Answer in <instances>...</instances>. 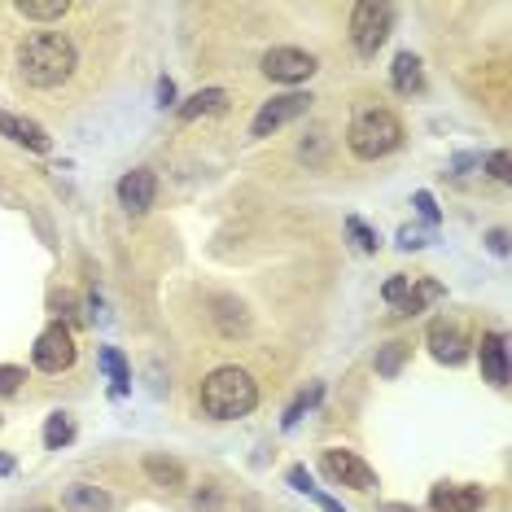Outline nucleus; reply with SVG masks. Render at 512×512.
Returning <instances> with one entry per match:
<instances>
[{
    "label": "nucleus",
    "instance_id": "f257e3e1",
    "mask_svg": "<svg viewBox=\"0 0 512 512\" xmlns=\"http://www.w3.org/2000/svg\"><path fill=\"white\" fill-rule=\"evenodd\" d=\"M110 9L101 5H75V14L53 27H31L14 40L9 49V79L27 97H44L49 106H71V101L88 97L97 88L101 62H110V53L101 49L110 31H97V22Z\"/></svg>",
    "mask_w": 512,
    "mask_h": 512
},
{
    "label": "nucleus",
    "instance_id": "f03ea898",
    "mask_svg": "<svg viewBox=\"0 0 512 512\" xmlns=\"http://www.w3.org/2000/svg\"><path fill=\"white\" fill-rule=\"evenodd\" d=\"M399 145H403V119L390 106H377V101L355 106L351 123H346V149H351L359 162H377V158L394 154Z\"/></svg>",
    "mask_w": 512,
    "mask_h": 512
},
{
    "label": "nucleus",
    "instance_id": "7ed1b4c3",
    "mask_svg": "<svg viewBox=\"0 0 512 512\" xmlns=\"http://www.w3.org/2000/svg\"><path fill=\"white\" fill-rule=\"evenodd\" d=\"M254 407H259V381H254L246 368L224 364L202 381V412L211 416V421H241Z\"/></svg>",
    "mask_w": 512,
    "mask_h": 512
},
{
    "label": "nucleus",
    "instance_id": "20e7f679",
    "mask_svg": "<svg viewBox=\"0 0 512 512\" xmlns=\"http://www.w3.org/2000/svg\"><path fill=\"white\" fill-rule=\"evenodd\" d=\"M394 27V5L386 0H359L351 9V44L359 57H377V49L390 40Z\"/></svg>",
    "mask_w": 512,
    "mask_h": 512
},
{
    "label": "nucleus",
    "instance_id": "39448f33",
    "mask_svg": "<svg viewBox=\"0 0 512 512\" xmlns=\"http://www.w3.org/2000/svg\"><path fill=\"white\" fill-rule=\"evenodd\" d=\"M320 473L337 486H351V491H377V469L368 460H359L355 451H342V447H329L320 451Z\"/></svg>",
    "mask_w": 512,
    "mask_h": 512
},
{
    "label": "nucleus",
    "instance_id": "423d86ee",
    "mask_svg": "<svg viewBox=\"0 0 512 512\" xmlns=\"http://www.w3.org/2000/svg\"><path fill=\"white\" fill-rule=\"evenodd\" d=\"M307 110H311V97H307V92H285V97L263 101L259 114H254V123H250V136H254V141H267V136H276L281 127H289L294 119H302Z\"/></svg>",
    "mask_w": 512,
    "mask_h": 512
},
{
    "label": "nucleus",
    "instance_id": "0eeeda50",
    "mask_svg": "<svg viewBox=\"0 0 512 512\" xmlns=\"http://www.w3.org/2000/svg\"><path fill=\"white\" fill-rule=\"evenodd\" d=\"M75 355H79V346H75V333L66 329L62 320H53L49 329H44L36 337V351H31V359H36V368L40 372H49V377H57V372H66L75 364Z\"/></svg>",
    "mask_w": 512,
    "mask_h": 512
},
{
    "label": "nucleus",
    "instance_id": "6e6552de",
    "mask_svg": "<svg viewBox=\"0 0 512 512\" xmlns=\"http://www.w3.org/2000/svg\"><path fill=\"white\" fill-rule=\"evenodd\" d=\"M316 71L320 66L307 49H289V44H281V49L263 53V75L272 79V84H307Z\"/></svg>",
    "mask_w": 512,
    "mask_h": 512
},
{
    "label": "nucleus",
    "instance_id": "1a4fd4ad",
    "mask_svg": "<svg viewBox=\"0 0 512 512\" xmlns=\"http://www.w3.org/2000/svg\"><path fill=\"white\" fill-rule=\"evenodd\" d=\"M425 342H429V351H434L438 364H447V368H460L464 359H469V337H464L460 324L447 320V316H438L434 324H429Z\"/></svg>",
    "mask_w": 512,
    "mask_h": 512
},
{
    "label": "nucleus",
    "instance_id": "9d476101",
    "mask_svg": "<svg viewBox=\"0 0 512 512\" xmlns=\"http://www.w3.org/2000/svg\"><path fill=\"white\" fill-rule=\"evenodd\" d=\"M119 206L127 215H145L149 206L158 202V176L149 167H136V171H127V176L119 180Z\"/></svg>",
    "mask_w": 512,
    "mask_h": 512
},
{
    "label": "nucleus",
    "instance_id": "9b49d317",
    "mask_svg": "<svg viewBox=\"0 0 512 512\" xmlns=\"http://www.w3.org/2000/svg\"><path fill=\"white\" fill-rule=\"evenodd\" d=\"M486 504V491L473 482H438L429 491V512H477Z\"/></svg>",
    "mask_w": 512,
    "mask_h": 512
},
{
    "label": "nucleus",
    "instance_id": "f8f14e48",
    "mask_svg": "<svg viewBox=\"0 0 512 512\" xmlns=\"http://www.w3.org/2000/svg\"><path fill=\"white\" fill-rule=\"evenodd\" d=\"M477 359H482V377L491 381L495 390H504L508 386V337L499 329L482 333V342H477Z\"/></svg>",
    "mask_w": 512,
    "mask_h": 512
},
{
    "label": "nucleus",
    "instance_id": "ddd939ff",
    "mask_svg": "<svg viewBox=\"0 0 512 512\" xmlns=\"http://www.w3.org/2000/svg\"><path fill=\"white\" fill-rule=\"evenodd\" d=\"M0 136H9V141L31 149V154H49L53 149L49 132H44L36 119H22V114H9V110H0Z\"/></svg>",
    "mask_w": 512,
    "mask_h": 512
},
{
    "label": "nucleus",
    "instance_id": "4468645a",
    "mask_svg": "<svg viewBox=\"0 0 512 512\" xmlns=\"http://www.w3.org/2000/svg\"><path fill=\"white\" fill-rule=\"evenodd\" d=\"M9 14L31 22V27H53V22H66L75 14V0H14Z\"/></svg>",
    "mask_w": 512,
    "mask_h": 512
},
{
    "label": "nucleus",
    "instance_id": "2eb2a0df",
    "mask_svg": "<svg viewBox=\"0 0 512 512\" xmlns=\"http://www.w3.org/2000/svg\"><path fill=\"white\" fill-rule=\"evenodd\" d=\"M390 84L399 97H421L425 92V71H421V57L416 53H399L390 66Z\"/></svg>",
    "mask_w": 512,
    "mask_h": 512
},
{
    "label": "nucleus",
    "instance_id": "dca6fc26",
    "mask_svg": "<svg viewBox=\"0 0 512 512\" xmlns=\"http://www.w3.org/2000/svg\"><path fill=\"white\" fill-rule=\"evenodd\" d=\"M224 110H228V92L224 88H202V92H193L176 114H180V123H197V119H211V114H224Z\"/></svg>",
    "mask_w": 512,
    "mask_h": 512
},
{
    "label": "nucleus",
    "instance_id": "f3484780",
    "mask_svg": "<svg viewBox=\"0 0 512 512\" xmlns=\"http://www.w3.org/2000/svg\"><path fill=\"white\" fill-rule=\"evenodd\" d=\"M62 508L66 512H110V495L92 482H71L62 495Z\"/></svg>",
    "mask_w": 512,
    "mask_h": 512
},
{
    "label": "nucleus",
    "instance_id": "a211bd4d",
    "mask_svg": "<svg viewBox=\"0 0 512 512\" xmlns=\"http://www.w3.org/2000/svg\"><path fill=\"white\" fill-rule=\"evenodd\" d=\"M145 473H149L154 486H162V491H184V486H189L184 464L171 460V456H145Z\"/></svg>",
    "mask_w": 512,
    "mask_h": 512
},
{
    "label": "nucleus",
    "instance_id": "6ab92c4d",
    "mask_svg": "<svg viewBox=\"0 0 512 512\" xmlns=\"http://www.w3.org/2000/svg\"><path fill=\"white\" fill-rule=\"evenodd\" d=\"M101 372L110 377V394H114V399H123V394L132 390V368H127V359L114 351V346H101Z\"/></svg>",
    "mask_w": 512,
    "mask_h": 512
},
{
    "label": "nucleus",
    "instance_id": "aec40b11",
    "mask_svg": "<svg viewBox=\"0 0 512 512\" xmlns=\"http://www.w3.org/2000/svg\"><path fill=\"white\" fill-rule=\"evenodd\" d=\"M285 482H289V486H294V491H298V495L316 499V504H320L324 512H346V508H342V499L324 495V491H320V486H316V482H311V473H307V469H302V464H294V469H289V473H285Z\"/></svg>",
    "mask_w": 512,
    "mask_h": 512
},
{
    "label": "nucleus",
    "instance_id": "412c9836",
    "mask_svg": "<svg viewBox=\"0 0 512 512\" xmlns=\"http://www.w3.org/2000/svg\"><path fill=\"white\" fill-rule=\"evenodd\" d=\"M438 298H442V285H438V281H416V285H412V294H407L399 307H394V316H399V320L421 316L429 302H438Z\"/></svg>",
    "mask_w": 512,
    "mask_h": 512
},
{
    "label": "nucleus",
    "instance_id": "4be33fe9",
    "mask_svg": "<svg viewBox=\"0 0 512 512\" xmlns=\"http://www.w3.org/2000/svg\"><path fill=\"white\" fill-rule=\"evenodd\" d=\"M407 355H412V346H407V342H386L377 351V359H372V368H377V377H399L403 364H407Z\"/></svg>",
    "mask_w": 512,
    "mask_h": 512
},
{
    "label": "nucleus",
    "instance_id": "5701e85b",
    "mask_svg": "<svg viewBox=\"0 0 512 512\" xmlns=\"http://www.w3.org/2000/svg\"><path fill=\"white\" fill-rule=\"evenodd\" d=\"M71 442H75V421L66 412H53L49 425H44V447L62 451V447H71Z\"/></svg>",
    "mask_w": 512,
    "mask_h": 512
},
{
    "label": "nucleus",
    "instance_id": "b1692460",
    "mask_svg": "<svg viewBox=\"0 0 512 512\" xmlns=\"http://www.w3.org/2000/svg\"><path fill=\"white\" fill-rule=\"evenodd\" d=\"M346 232H351V241H355V250H359V254H377V250H381V237H377V232H372L359 215L346 219Z\"/></svg>",
    "mask_w": 512,
    "mask_h": 512
},
{
    "label": "nucleus",
    "instance_id": "393cba45",
    "mask_svg": "<svg viewBox=\"0 0 512 512\" xmlns=\"http://www.w3.org/2000/svg\"><path fill=\"white\" fill-rule=\"evenodd\" d=\"M407 294H412V276H390V281L381 285V298H386L390 307H399Z\"/></svg>",
    "mask_w": 512,
    "mask_h": 512
},
{
    "label": "nucleus",
    "instance_id": "a878e982",
    "mask_svg": "<svg viewBox=\"0 0 512 512\" xmlns=\"http://www.w3.org/2000/svg\"><path fill=\"white\" fill-rule=\"evenodd\" d=\"M316 399H320V386H311L307 394H298V399H294V403H289V412H285V429H289V425H298V416H302V412H307V407H311V403H316Z\"/></svg>",
    "mask_w": 512,
    "mask_h": 512
},
{
    "label": "nucleus",
    "instance_id": "bb28decb",
    "mask_svg": "<svg viewBox=\"0 0 512 512\" xmlns=\"http://www.w3.org/2000/svg\"><path fill=\"white\" fill-rule=\"evenodd\" d=\"M412 206H416V215H421L425 224H438V219H442V215H438V206H434V193H425V189L412 197Z\"/></svg>",
    "mask_w": 512,
    "mask_h": 512
},
{
    "label": "nucleus",
    "instance_id": "cd10ccee",
    "mask_svg": "<svg viewBox=\"0 0 512 512\" xmlns=\"http://www.w3.org/2000/svg\"><path fill=\"white\" fill-rule=\"evenodd\" d=\"M22 381H27V372H22V368H14V364L0 368V394H14Z\"/></svg>",
    "mask_w": 512,
    "mask_h": 512
},
{
    "label": "nucleus",
    "instance_id": "c85d7f7f",
    "mask_svg": "<svg viewBox=\"0 0 512 512\" xmlns=\"http://www.w3.org/2000/svg\"><path fill=\"white\" fill-rule=\"evenodd\" d=\"M486 250L504 259V254H508V228H491V232H486Z\"/></svg>",
    "mask_w": 512,
    "mask_h": 512
},
{
    "label": "nucleus",
    "instance_id": "c756f323",
    "mask_svg": "<svg viewBox=\"0 0 512 512\" xmlns=\"http://www.w3.org/2000/svg\"><path fill=\"white\" fill-rule=\"evenodd\" d=\"M486 171H491L495 180H508V176H512V171H508V154H504V149H495V154L486 158Z\"/></svg>",
    "mask_w": 512,
    "mask_h": 512
},
{
    "label": "nucleus",
    "instance_id": "7c9ffc66",
    "mask_svg": "<svg viewBox=\"0 0 512 512\" xmlns=\"http://www.w3.org/2000/svg\"><path fill=\"white\" fill-rule=\"evenodd\" d=\"M425 246V232L416 228H399V250H421Z\"/></svg>",
    "mask_w": 512,
    "mask_h": 512
},
{
    "label": "nucleus",
    "instance_id": "2f4dec72",
    "mask_svg": "<svg viewBox=\"0 0 512 512\" xmlns=\"http://www.w3.org/2000/svg\"><path fill=\"white\" fill-rule=\"evenodd\" d=\"M158 106L162 110L176 106V84H171V79H158Z\"/></svg>",
    "mask_w": 512,
    "mask_h": 512
},
{
    "label": "nucleus",
    "instance_id": "473e14b6",
    "mask_svg": "<svg viewBox=\"0 0 512 512\" xmlns=\"http://www.w3.org/2000/svg\"><path fill=\"white\" fill-rule=\"evenodd\" d=\"M477 162H482L477 154H464V158H456V162H451V176H464V171H469V167H477Z\"/></svg>",
    "mask_w": 512,
    "mask_h": 512
},
{
    "label": "nucleus",
    "instance_id": "72a5a7b5",
    "mask_svg": "<svg viewBox=\"0 0 512 512\" xmlns=\"http://www.w3.org/2000/svg\"><path fill=\"white\" fill-rule=\"evenodd\" d=\"M14 469H18V464H14V456H5V451H0V477H9Z\"/></svg>",
    "mask_w": 512,
    "mask_h": 512
},
{
    "label": "nucleus",
    "instance_id": "f704fd0d",
    "mask_svg": "<svg viewBox=\"0 0 512 512\" xmlns=\"http://www.w3.org/2000/svg\"><path fill=\"white\" fill-rule=\"evenodd\" d=\"M27 512H53V508H27Z\"/></svg>",
    "mask_w": 512,
    "mask_h": 512
}]
</instances>
